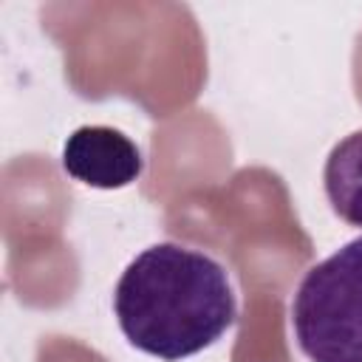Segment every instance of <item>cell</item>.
<instances>
[{
	"mask_svg": "<svg viewBox=\"0 0 362 362\" xmlns=\"http://www.w3.org/2000/svg\"><path fill=\"white\" fill-rule=\"evenodd\" d=\"M113 311L133 348L175 362L215 345L235 325L238 300L215 257L167 240L127 263Z\"/></svg>",
	"mask_w": 362,
	"mask_h": 362,
	"instance_id": "6da1fadb",
	"label": "cell"
},
{
	"mask_svg": "<svg viewBox=\"0 0 362 362\" xmlns=\"http://www.w3.org/2000/svg\"><path fill=\"white\" fill-rule=\"evenodd\" d=\"M291 331L311 362H362V235L305 272Z\"/></svg>",
	"mask_w": 362,
	"mask_h": 362,
	"instance_id": "7a4b0ae2",
	"label": "cell"
},
{
	"mask_svg": "<svg viewBox=\"0 0 362 362\" xmlns=\"http://www.w3.org/2000/svg\"><path fill=\"white\" fill-rule=\"evenodd\" d=\"M62 167L71 178L96 189H122L144 170V156L136 141L107 124L76 127L62 147Z\"/></svg>",
	"mask_w": 362,
	"mask_h": 362,
	"instance_id": "3957f363",
	"label": "cell"
},
{
	"mask_svg": "<svg viewBox=\"0 0 362 362\" xmlns=\"http://www.w3.org/2000/svg\"><path fill=\"white\" fill-rule=\"evenodd\" d=\"M322 187L331 209L351 226H362V130H354L331 147Z\"/></svg>",
	"mask_w": 362,
	"mask_h": 362,
	"instance_id": "277c9868",
	"label": "cell"
}]
</instances>
